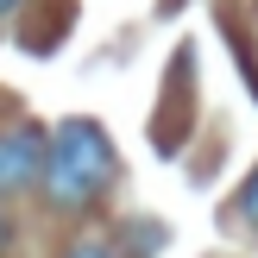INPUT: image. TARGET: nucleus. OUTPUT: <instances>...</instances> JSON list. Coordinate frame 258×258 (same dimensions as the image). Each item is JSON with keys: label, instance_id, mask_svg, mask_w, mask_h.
Wrapping results in <instances>:
<instances>
[{"label": "nucleus", "instance_id": "1", "mask_svg": "<svg viewBox=\"0 0 258 258\" xmlns=\"http://www.w3.org/2000/svg\"><path fill=\"white\" fill-rule=\"evenodd\" d=\"M113 176H120V158H113L107 133H101L95 120H63L57 133L44 139V164H38V183H44L50 208H63V214L95 208V202L113 189Z\"/></svg>", "mask_w": 258, "mask_h": 258}, {"label": "nucleus", "instance_id": "3", "mask_svg": "<svg viewBox=\"0 0 258 258\" xmlns=\"http://www.w3.org/2000/svg\"><path fill=\"white\" fill-rule=\"evenodd\" d=\"M63 258H120V246H107V239H76Z\"/></svg>", "mask_w": 258, "mask_h": 258}, {"label": "nucleus", "instance_id": "6", "mask_svg": "<svg viewBox=\"0 0 258 258\" xmlns=\"http://www.w3.org/2000/svg\"><path fill=\"white\" fill-rule=\"evenodd\" d=\"M13 7H19V0H0V19H7V13H13Z\"/></svg>", "mask_w": 258, "mask_h": 258}, {"label": "nucleus", "instance_id": "4", "mask_svg": "<svg viewBox=\"0 0 258 258\" xmlns=\"http://www.w3.org/2000/svg\"><path fill=\"white\" fill-rule=\"evenodd\" d=\"M239 214L258 227V164H252V176H246V189H239Z\"/></svg>", "mask_w": 258, "mask_h": 258}, {"label": "nucleus", "instance_id": "5", "mask_svg": "<svg viewBox=\"0 0 258 258\" xmlns=\"http://www.w3.org/2000/svg\"><path fill=\"white\" fill-rule=\"evenodd\" d=\"M7 246H13V221L0 214V252H7Z\"/></svg>", "mask_w": 258, "mask_h": 258}, {"label": "nucleus", "instance_id": "2", "mask_svg": "<svg viewBox=\"0 0 258 258\" xmlns=\"http://www.w3.org/2000/svg\"><path fill=\"white\" fill-rule=\"evenodd\" d=\"M38 164H44V139L38 133H0V196L38 183Z\"/></svg>", "mask_w": 258, "mask_h": 258}]
</instances>
